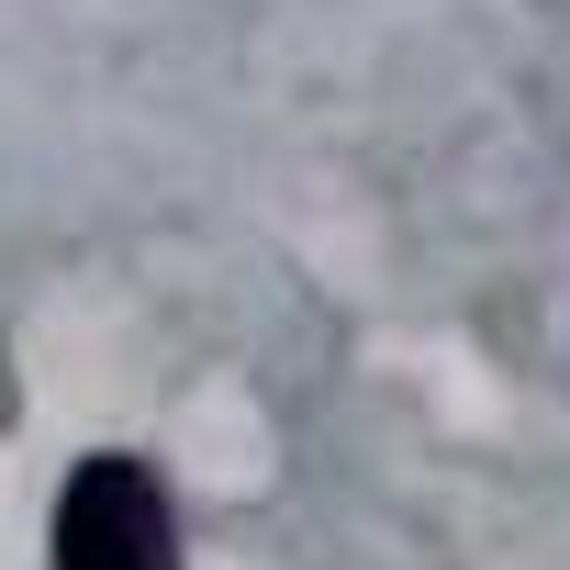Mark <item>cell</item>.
I'll return each mask as SVG.
<instances>
[{
  "label": "cell",
  "instance_id": "1",
  "mask_svg": "<svg viewBox=\"0 0 570 570\" xmlns=\"http://www.w3.org/2000/svg\"><path fill=\"white\" fill-rule=\"evenodd\" d=\"M57 570H179V514L168 481L124 448L79 459L57 481Z\"/></svg>",
  "mask_w": 570,
  "mask_h": 570
}]
</instances>
